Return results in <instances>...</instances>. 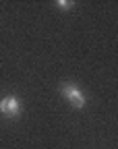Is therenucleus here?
I'll use <instances>...</instances> for the list:
<instances>
[{"mask_svg":"<svg viewBox=\"0 0 118 149\" xmlns=\"http://www.w3.org/2000/svg\"><path fill=\"white\" fill-rule=\"evenodd\" d=\"M60 91H62V95L77 108V110H81V108H85V95L81 93V89H79L77 85H71V83H64L62 87H60Z\"/></svg>","mask_w":118,"mask_h":149,"instance_id":"obj_1","label":"nucleus"},{"mask_svg":"<svg viewBox=\"0 0 118 149\" xmlns=\"http://www.w3.org/2000/svg\"><path fill=\"white\" fill-rule=\"evenodd\" d=\"M0 112H2L4 116H8V118H15V116L21 114V102H19L15 95H6V97L0 100Z\"/></svg>","mask_w":118,"mask_h":149,"instance_id":"obj_2","label":"nucleus"},{"mask_svg":"<svg viewBox=\"0 0 118 149\" xmlns=\"http://www.w3.org/2000/svg\"><path fill=\"white\" fill-rule=\"evenodd\" d=\"M56 4H58V6H62V8H64V10H66V8H71V6H73V2H66V0H58V2H56Z\"/></svg>","mask_w":118,"mask_h":149,"instance_id":"obj_3","label":"nucleus"}]
</instances>
